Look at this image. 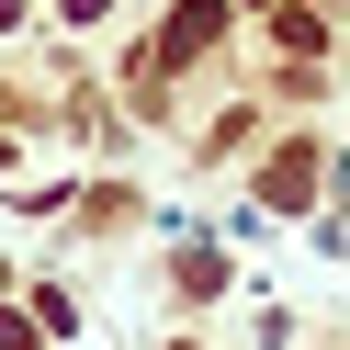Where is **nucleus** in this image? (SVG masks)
<instances>
[{
	"mask_svg": "<svg viewBox=\"0 0 350 350\" xmlns=\"http://www.w3.org/2000/svg\"><path fill=\"white\" fill-rule=\"evenodd\" d=\"M215 34H226V12H215V0H181L159 23V57H192V46H215Z\"/></svg>",
	"mask_w": 350,
	"mask_h": 350,
	"instance_id": "nucleus-1",
	"label": "nucleus"
},
{
	"mask_svg": "<svg viewBox=\"0 0 350 350\" xmlns=\"http://www.w3.org/2000/svg\"><path fill=\"white\" fill-rule=\"evenodd\" d=\"M305 192H317V159H305V147H282V159H271V204H305Z\"/></svg>",
	"mask_w": 350,
	"mask_h": 350,
	"instance_id": "nucleus-2",
	"label": "nucleus"
}]
</instances>
